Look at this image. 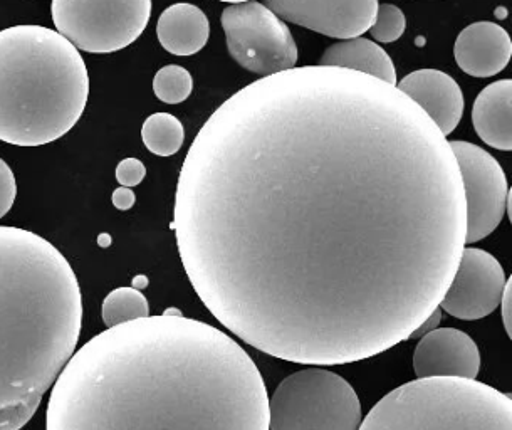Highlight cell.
Masks as SVG:
<instances>
[{
  "mask_svg": "<svg viewBox=\"0 0 512 430\" xmlns=\"http://www.w3.org/2000/svg\"><path fill=\"white\" fill-rule=\"evenodd\" d=\"M172 229L232 335L284 362L345 365L439 308L465 247L464 187L449 140L397 86L303 66L205 121Z\"/></svg>",
  "mask_w": 512,
  "mask_h": 430,
  "instance_id": "1",
  "label": "cell"
},
{
  "mask_svg": "<svg viewBox=\"0 0 512 430\" xmlns=\"http://www.w3.org/2000/svg\"><path fill=\"white\" fill-rule=\"evenodd\" d=\"M46 430H269V395L234 338L170 308L74 353L54 383Z\"/></svg>",
  "mask_w": 512,
  "mask_h": 430,
  "instance_id": "2",
  "label": "cell"
},
{
  "mask_svg": "<svg viewBox=\"0 0 512 430\" xmlns=\"http://www.w3.org/2000/svg\"><path fill=\"white\" fill-rule=\"evenodd\" d=\"M83 299L59 249L0 226V430H21L78 345Z\"/></svg>",
  "mask_w": 512,
  "mask_h": 430,
  "instance_id": "3",
  "label": "cell"
},
{
  "mask_svg": "<svg viewBox=\"0 0 512 430\" xmlns=\"http://www.w3.org/2000/svg\"><path fill=\"white\" fill-rule=\"evenodd\" d=\"M89 96L83 56L58 31H0V142L41 147L78 123Z\"/></svg>",
  "mask_w": 512,
  "mask_h": 430,
  "instance_id": "4",
  "label": "cell"
},
{
  "mask_svg": "<svg viewBox=\"0 0 512 430\" xmlns=\"http://www.w3.org/2000/svg\"><path fill=\"white\" fill-rule=\"evenodd\" d=\"M358 430H512V399L469 378H417L385 395Z\"/></svg>",
  "mask_w": 512,
  "mask_h": 430,
  "instance_id": "5",
  "label": "cell"
},
{
  "mask_svg": "<svg viewBox=\"0 0 512 430\" xmlns=\"http://www.w3.org/2000/svg\"><path fill=\"white\" fill-rule=\"evenodd\" d=\"M361 417L355 389L324 368L294 372L269 399V430H358Z\"/></svg>",
  "mask_w": 512,
  "mask_h": 430,
  "instance_id": "6",
  "label": "cell"
},
{
  "mask_svg": "<svg viewBox=\"0 0 512 430\" xmlns=\"http://www.w3.org/2000/svg\"><path fill=\"white\" fill-rule=\"evenodd\" d=\"M54 26L74 48L108 54L142 36L152 16V0H53Z\"/></svg>",
  "mask_w": 512,
  "mask_h": 430,
  "instance_id": "7",
  "label": "cell"
},
{
  "mask_svg": "<svg viewBox=\"0 0 512 430\" xmlns=\"http://www.w3.org/2000/svg\"><path fill=\"white\" fill-rule=\"evenodd\" d=\"M232 59L254 74L271 76L296 68L298 48L286 22L261 2L225 7L220 17Z\"/></svg>",
  "mask_w": 512,
  "mask_h": 430,
  "instance_id": "8",
  "label": "cell"
},
{
  "mask_svg": "<svg viewBox=\"0 0 512 430\" xmlns=\"http://www.w3.org/2000/svg\"><path fill=\"white\" fill-rule=\"evenodd\" d=\"M459 165L465 197V244L491 236L502 222L507 204V179L504 170L474 143L450 142Z\"/></svg>",
  "mask_w": 512,
  "mask_h": 430,
  "instance_id": "9",
  "label": "cell"
},
{
  "mask_svg": "<svg viewBox=\"0 0 512 430\" xmlns=\"http://www.w3.org/2000/svg\"><path fill=\"white\" fill-rule=\"evenodd\" d=\"M506 274L491 252L464 247L454 279L440 301L439 310L459 320L486 318L501 305Z\"/></svg>",
  "mask_w": 512,
  "mask_h": 430,
  "instance_id": "10",
  "label": "cell"
},
{
  "mask_svg": "<svg viewBox=\"0 0 512 430\" xmlns=\"http://www.w3.org/2000/svg\"><path fill=\"white\" fill-rule=\"evenodd\" d=\"M279 19L341 41L370 31L378 0H264Z\"/></svg>",
  "mask_w": 512,
  "mask_h": 430,
  "instance_id": "11",
  "label": "cell"
},
{
  "mask_svg": "<svg viewBox=\"0 0 512 430\" xmlns=\"http://www.w3.org/2000/svg\"><path fill=\"white\" fill-rule=\"evenodd\" d=\"M481 352L471 336L457 328H437L422 336L413 353L417 378L457 377L476 380Z\"/></svg>",
  "mask_w": 512,
  "mask_h": 430,
  "instance_id": "12",
  "label": "cell"
},
{
  "mask_svg": "<svg viewBox=\"0 0 512 430\" xmlns=\"http://www.w3.org/2000/svg\"><path fill=\"white\" fill-rule=\"evenodd\" d=\"M403 95L424 110L444 137L454 132L464 113V95L454 78L439 69H418L397 83Z\"/></svg>",
  "mask_w": 512,
  "mask_h": 430,
  "instance_id": "13",
  "label": "cell"
},
{
  "mask_svg": "<svg viewBox=\"0 0 512 430\" xmlns=\"http://www.w3.org/2000/svg\"><path fill=\"white\" fill-rule=\"evenodd\" d=\"M454 56L459 68L469 76L491 78L511 61V36L496 22H474L457 37Z\"/></svg>",
  "mask_w": 512,
  "mask_h": 430,
  "instance_id": "14",
  "label": "cell"
},
{
  "mask_svg": "<svg viewBox=\"0 0 512 430\" xmlns=\"http://www.w3.org/2000/svg\"><path fill=\"white\" fill-rule=\"evenodd\" d=\"M472 123L477 135L489 147L512 150V81L501 79L489 84L474 101Z\"/></svg>",
  "mask_w": 512,
  "mask_h": 430,
  "instance_id": "15",
  "label": "cell"
},
{
  "mask_svg": "<svg viewBox=\"0 0 512 430\" xmlns=\"http://www.w3.org/2000/svg\"><path fill=\"white\" fill-rule=\"evenodd\" d=\"M157 36L163 49L173 56H194L209 41V19L194 4H173L158 19Z\"/></svg>",
  "mask_w": 512,
  "mask_h": 430,
  "instance_id": "16",
  "label": "cell"
},
{
  "mask_svg": "<svg viewBox=\"0 0 512 430\" xmlns=\"http://www.w3.org/2000/svg\"><path fill=\"white\" fill-rule=\"evenodd\" d=\"M319 66L350 69V71L368 74L371 78L397 86V71L393 66L392 58L388 56L385 49L378 46L377 42L363 39V37L333 44L324 51Z\"/></svg>",
  "mask_w": 512,
  "mask_h": 430,
  "instance_id": "17",
  "label": "cell"
},
{
  "mask_svg": "<svg viewBox=\"0 0 512 430\" xmlns=\"http://www.w3.org/2000/svg\"><path fill=\"white\" fill-rule=\"evenodd\" d=\"M145 147L158 157H172L182 148L185 130L177 116L155 113L148 116L142 128Z\"/></svg>",
  "mask_w": 512,
  "mask_h": 430,
  "instance_id": "18",
  "label": "cell"
},
{
  "mask_svg": "<svg viewBox=\"0 0 512 430\" xmlns=\"http://www.w3.org/2000/svg\"><path fill=\"white\" fill-rule=\"evenodd\" d=\"M101 316L108 328H115L123 323L148 318L150 305L142 291L135 288H118L106 296Z\"/></svg>",
  "mask_w": 512,
  "mask_h": 430,
  "instance_id": "19",
  "label": "cell"
},
{
  "mask_svg": "<svg viewBox=\"0 0 512 430\" xmlns=\"http://www.w3.org/2000/svg\"><path fill=\"white\" fill-rule=\"evenodd\" d=\"M194 90L192 74L182 66L170 64L160 69L153 78V93L167 105H178L187 100Z\"/></svg>",
  "mask_w": 512,
  "mask_h": 430,
  "instance_id": "20",
  "label": "cell"
},
{
  "mask_svg": "<svg viewBox=\"0 0 512 430\" xmlns=\"http://www.w3.org/2000/svg\"><path fill=\"white\" fill-rule=\"evenodd\" d=\"M405 29H407V19L397 6L393 4L378 6L377 16L370 27L371 36L375 37V41L383 44L398 41Z\"/></svg>",
  "mask_w": 512,
  "mask_h": 430,
  "instance_id": "21",
  "label": "cell"
},
{
  "mask_svg": "<svg viewBox=\"0 0 512 430\" xmlns=\"http://www.w3.org/2000/svg\"><path fill=\"white\" fill-rule=\"evenodd\" d=\"M17 184L14 172L2 158H0V219L12 209L16 202Z\"/></svg>",
  "mask_w": 512,
  "mask_h": 430,
  "instance_id": "22",
  "label": "cell"
},
{
  "mask_svg": "<svg viewBox=\"0 0 512 430\" xmlns=\"http://www.w3.org/2000/svg\"><path fill=\"white\" fill-rule=\"evenodd\" d=\"M147 175V168L143 165L142 160L138 158H125L118 163L116 167V180L121 187H136L140 185Z\"/></svg>",
  "mask_w": 512,
  "mask_h": 430,
  "instance_id": "23",
  "label": "cell"
},
{
  "mask_svg": "<svg viewBox=\"0 0 512 430\" xmlns=\"http://www.w3.org/2000/svg\"><path fill=\"white\" fill-rule=\"evenodd\" d=\"M501 308H502V323H504V328H506V333L509 338L512 336V279L509 278V281H506V286H504V291H502L501 298Z\"/></svg>",
  "mask_w": 512,
  "mask_h": 430,
  "instance_id": "24",
  "label": "cell"
},
{
  "mask_svg": "<svg viewBox=\"0 0 512 430\" xmlns=\"http://www.w3.org/2000/svg\"><path fill=\"white\" fill-rule=\"evenodd\" d=\"M111 202L118 210H130L136 202L135 192L128 187H118L111 195Z\"/></svg>",
  "mask_w": 512,
  "mask_h": 430,
  "instance_id": "25",
  "label": "cell"
},
{
  "mask_svg": "<svg viewBox=\"0 0 512 430\" xmlns=\"http://www.w3.org/2000/svg\"><path fill=\"white\" fill-rule=\"evenodd\" d=\"M442 321V313H440L439 308L432 313V315L427 318V320L422 323V325L418 326L417 330L413 331L412 336L410 338H422V336L427 335L430 331L437 330L439 328V323Z\"/></svg>",
  "mask_w": 512,
  "mask_h": 430,
  "instance_id": "26",
  "label": "cell"
},
{
  "mask_svg": "<svg viewBox=\"0 0 512 430\" xmlns=\"http://www.w3.org/2000/svg\"><path fill=\"white\" fill-rule=\"evenodd\" d=\"M148 284V279L145 278V276H138V278H135V281H133V288L140 289L145 288Z\"/></svg>",
  "mask_w": 512,
  "mask_h": 430,
  "instance_id": "27",
  "label": "cell"
},
{
  "mask_svg": "<svg viewBox=\"0 0 512 430\" xmlns=\"http://www.w3.org/2000/svg\"><path fill=\"white\" fill-rule=\"evenodd\" d=\"M220 2H229V4H242V2H251V0H220Z\"/></svg>",
  "mask_w": 512,
  "mask_h": 430,
  "instance_id": "28",
  "label": "cell"
}]
</instances>
